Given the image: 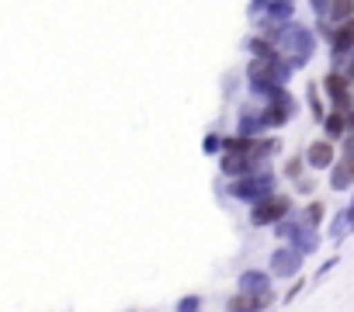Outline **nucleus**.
<instances>
[{"instance_id": "1", "label": "nucleus", "mask_w": 354, "mask_h": 312, "mask_svg": "<svg viewBox=\"0 0 354 312\" xmlns=\"http://www.w3.org/2000/svg\"><path fill=\"white\" fill-rule=\"evenodd\" d=\"M288 77H292V66L281 52L278 56H254L247 63V80H250V90H257V94H274L278 87H285Z\"/></svg>"}, {"instance_id": "2", "label": "nucleus", "mask_w": 354, "mask_h": 312, "mask_svg": "<svg viewBox=\"0 0 354 312\" xmlns=\"http://www.w3.org/2000/svg\"><path fill=\"white\" fill-rule=\"evenodd\" d=\"M278 42L285 46V52H281V56H292V59H288V66H292V70H295V66H306V63L313 59L316 35H313L309 28H302V25H281Z\"/></svg>"}, {"instance_id": "3", "label": "nucleus", "mask_w": 354, "mask_h": 312, "mask_svg": "<svg viewBox=\"0 0 354 312\" xmlns=\"http://www.w3.org/2000/svg\"><path fill=\"white\" fill-rule=\"evenodd\" d=\"M230 195H233L236 202H261V198L274 195V174H268V170H250V174H243V177H236V181L230 184Z\"/></svg>"}, {"instance_id": "4", "label": "nucleus", "mask_w": 354, "mask_h": 312, "mask_svg": "<svg viewBox=\"0 0 354 312\" xmlns=\"http://www.w3.org/2000/svg\"><path fill=\"white\" fill-rule=\"evenodd\" d=\"M288 212H292V198L274 191V195L254 202V208H250V222H254V226H274V222H281Z\"/></svg>"}, {"instance_id": "5", "label": "nucleus", "mask_w": 354, "mask_h": 312, "mask_svg": "<svg viewBox=\"0 0 354 312\" xmlns=\"http://www.w3.org/2000/svg\"><path fill=\"white\" fill-rule=\"evenodd\" d=\"M292 115H295V97L285 87H278L274 94H268V108L261 111L264 128H281L285 121H292Z\"/></svg>"}, {"instance_id": "6", "label": "nucleus", "mask_w": 354, "mask_h": 312, "mask_svg": "<svg viewBox=\"0 0 354 312\" xmlns=\"http://www.w3.org/2000/svg\"><path fill=\"white\" fill-rule=\"evenodd\" d=\"M323 90H326V97H330V104L337 111H351L354 108V90H351V84H347V77L340 70H330L323 77Z\"/></svg>"}, {"instance_id": "7", "label": "nucleus", "mask_w": 354, "mask_h": 312, "mask_svg": "<svg viewBox=\"0 0 354 312\" xmlns=\"http://www.w3.org/2000/svg\"><path fill=\"white\" fill-rule=\"evenodd\" d=\"M271 302H274V291H271V288H261V291H240V295L230 298V312H264Z\"/></svg>"}, {"instance_id": "8", "label": "nucleus", "mask_w": 354, "mask_h": 312, "mask_svg": "<svg viewBox=\"0 0 354 312\" xmlns=\"http://www.w3.org/2000/svg\"><path fill=\"white\" fill-rule=\"evenodd\" d=\"M330 52H333V59H344V56H351L354 52V18H347V21H340L337 28H330Z\"/></svg>"}, {"instance_id": "9", "label": "nucleus", "mask_w": 354, "mask_h": 312, "mask_svg": "<svg viewBox=\"0 0 354 312\" xmlns=\"http://www.w3.org/2000/svg\"><path fill=\"white\" fill-rule=\"evenodd\" d=\"M302 160H306L313 170H326V167L337 160V149H333L330 139H316V142H309V149H306Z\"/></svg>"}, {"instance_id": "10", "label": "nucleus", "mask_w": 354, "mask_h": 312, "mask_svg": "<svg viewBox=\"0 0 354 312\" xmlns=\"http://www.w3.org/2000/svg\"><path fill=\"white\" fill-rule=\"evenodd\" d=\"M330 188L333 191H344V188H351L354 184V153H344L340 160H333L330 164Z\"/></svg>"}, {"instance_id": "11", "label": "nucleus", "mask_w": 354, "mask_h": 312, "mask_svg": "<svg viewBox=\"0 0 354 312\" xmlns=\"http://www.w3.org/2000/svg\"><path fill=\"white\" fill-rule=\"evenodd\" d=\"M299 264H302V253H299L295 246L274 250V257H271V271H274V277H288V274H295Z\"/></svg>"}, {"instance_id": "12", "label": "nucleus", "mask_w": 354, "mask_h": 312, "mask_svg": "<svg viewBox=\"0 0 354 312\" xmlns=\"http://www.w3.org/2000/svg\"><path fill=\"white\" fill-rule=\"evenodd\" d=\"M257 167L261 164L254 160L250 153H223V174H230V177H243V174H250Z\"/></svg>"}, {"instance_id": "13", "label": "nucleus", "mask_w": 354, "mask_h": 312, "mask_svg": "<svg viewBox=\"0 0 354 312\" xmlns=\"http://www.w3.org/2000/svg\"><path fill=\"white\" fill-rule=\"evenodd\" d=\"M323 132H326V139H330V142H333V139H344V135H347V125H344V111L330 108V111L323 115Z\"/></svg>"}, {"instance_id": "14", "label": "nucleus", "mask_w": 354, "mask_h": 312, "mask_svg": "<svg viewBox=\"0 0 354 312\" xmlns=\"http://www.w3.org/2000/svg\"><path fill=\"white\" fill-rule=\"evenodd\" d=\"M326 18H330L333 25H340V21L354 18V0H330V8H326Z\"/></svg>"}, {"instance_id": "15", "label": "nucleus", "mask_w": 354, "mask_h": 312, "mask_svg": "<svg viewBox=\"0 0 354 312\" xmlns=\"http://www.w3.org/2000/svg\"><path fill=\"white\" fill-rule=\"evenodd\" d=\"M261 288H271V277L264 271H247L240 277V291H261Z\"/></svg>"}, {"instance_id": "16", "label": "nucleus", "mask_w": 354, "mask_h": 312, "mask_svg": "<svg viewBox=\"0 0 354 312\" xmlns=\"http://www.w3.org/2000/svg\"><path fill=\"white\" fill-rule=\"evenodd\" d=\"M261 128H264V121H261V111L247 108V111L240 115V135H257Z\"/></svg>"}, {"instance_id": "17", "label": "nucleus", "mask_w": 354, "mask_h": 312, "mask_svg": "<svg viewBox=\"0 0 354 312\" xmlns=\"http://www.w3.org/2000/svg\"><path fill=\"white\" fill-rule=\"evenodd\" d=\"M306 97H309V108H313V118L316 121H323V115H326V108H323V97H319V90H316V84L306 90Z\"/></svg>"}, {"instance_id": "18", "label": "nucleus", "mask_w": 354, "mask_h": 312, "mask_svg": "<svg viewBox=\"0 0 354 312\" xmlns=\"http://www.w3.org/2000/svg\"><path fill=\"white\" fill-rule=\"evenodd\" d=\"M323 222V202H313V205H306V215H302V226H319Z\"/></svg>"}, {"instance_id": "19", "label": "nucleus", "mask_w": 354, "mask_h": 312, "mask_svg": "<svg viewBox=\"0 0 354 312\" xmlns=\"http://www.w3.org/2000/svg\"><path fill=\"white\" fill-rule=\"evenodd\" d=\"M285 174H288V177H295V181L302 177V156H292V160L285 164Z\"/></svg>"}, {"instance_id": "20", "label": "nucleus", "mask_w": 354, "mask_h": 312, "mask_svg": "<svg viewBox=\"0 0 354 312\" xmlns=\"http://www.w3.org/2000/svg\"><path fill=\"white\" fill-rule=\"evenodd\" d=\"M198 305H202V298H198V295H192V298H181L177 312H198Z\"/></svg>"}, {"instance_id": "21", "label": "nucleus", "mask_w": 354, "mask_h": 312, "mask_svg": "<svg viewBox=\"0 0 354 312\" xmlns=\"http://www.w3.org/2000/svg\"><path fill=\"white\" fill-rule=\"evenodd\" d=\"M216 149H223V135L209 132V135H205V153H216Z\"/></svg>"}, {"instance_id": "22", "label": "nucleus", "mask_w": 354, "mask_h": 312, "mask_svg": "<svg viewBox=\"0 0 354 312\" xmlns=\"http://www.w3.org/2000/svg\"><path fill=\"white\" fill-rule=\"evenodd\" d=\"M309 4H313V11H316V14H326V8H330V0H309Z\"/></svg>"}, {"instance_id": "23", "label": "nucleus", "mask_w": 354, "mask_h": 312, "mask_svg": "<svg viewBox=\"0 0 354 312\" xmlns=\"http://www.w3.org/2000/svg\"><path fill=\"white\" fill-rule=\"evenodd\" d=\"M340 219H344L347 226H354V202H351V208H347V212H340Z\"/></svg>"}, {"instance_id": "24", "label": "nucleus", "mask_w": 354, "mask_h": 312, "mask_svg": "<svg viewBox=\"0 0 354 312\" xmlns=\"http://www.w3.org/2000/svg\"><path fill=\"white\" fill-rule=\"evenodd\" d=\"M344 77H347V84H351V90H354V59L347 63V70H344Z\"/></svg>"}, {"instance_id": "25", "label": "nucleus", "mask_w": 354, "mask_h": 312, "mask_svg": "<svg viewBox=\"0 0 354 312\" xmlns=\"http://www.w3.org/2000/svg\"><path fill=\"white\" fill-rule=\"evenodd\" d=\"M299 291H302V281H295V284H292V288H288V295H285V298H295V295H299Z\"/></svg>"}]
</instances>
